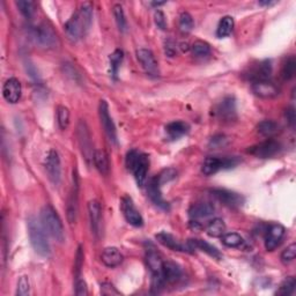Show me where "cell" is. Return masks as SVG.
<instances>
[{"label": "cell", "mask_w": 296, "mask_h": 296, "mask_svg": "<svg viewBox=\"0 0 296 296\" xmlns=\"http://www.w3.org/2000/svg\"><path fill=\"white\" fill-rule=\"evenodd\" d=\"M93 22V6L85 3L70 17L64 26L65 33L71 41H78L85 36Z\"/></svg>", "instance_id": "1"}, {"label": "cell", "mask_w": 296, "mask_h": 296, "mask_svg": "<svg viewBox=\"0 0 296 296\" xmlns=\"http://www.w3.org/2000/svg\"><path fill=\"white\" fill-rule=\"evenodd\" d=\"M28 234H29V240L32 243L33 249L35 253L38 254L42 257H50L51 256V249H50V243L48 241L47 232L43 228L42 223L39 224L35 218L28 219Z\"/></svg>", "instance_id": "2"}, {"label": "cell", "mask_w": 296, "mask_h": 296, "mask_svg": "<svg viewBox=\"0 0 296 296\" xmlns=\"http://www.w3.org/2000/svg\"><path fill=\"white\" fill-rule=\"evenodd\" d=\"M41 223L45 232L57 242L65 241V232L63 222L54 207L50 205L44 206L41 211Z\"/></svg>", "instance_id": "3"}, {"label": "cell", "mask_w": 296, "mask_h": 296, "mask_svg": "<svg viewBox=\"0 0 296 296\" xmlns=\"http://www.w3.org/2000/svg\"><path fill=\"white\" fill-rule=\"evenodd\" d=\"M126 167L133 174L139 187H143L147 179L149 168L148 156L146 154L135 151V149H132L126 155Z\"/></svg>", "instance_id": "4"}, {"label": "cell", "mask_w": 296, "mask_h": 296, "mask_svg": "<svg viewBox=\"0 0 296 296\" xmlns=\"http://www.w3.org/2000/svg\"><path fill=\"white\" fill-rule=\"evenodd\" d=\"M29 38L43 49H55L58 45V37L56 33L45 24L37 26H30L28 28Z\"/></svg>", "instance_id": "5"}, {"label": "cell", "mask_w": 296, "mask_h": 296, "mask_svg": "<svg viewBox=\"0 0 296 296\" xmlns=\"http://www.w3.org/2000/svg\"><path fill=\"white\" fill-rule=\"evenodd\" d=\"M240 162L236 157H216V156H209L205 158L204 163L201 166L202 174L206 176L214 175L216 172L222 169H229L234 168L237 163Z\"/></svg>", "instance_id": "6"}, {"label": "cell", "mask_w": 296, "mask_h": 296, "mask_svg": "<svg viewBox=\"0 0 296 296\" xmlns=\"http://www.w3.org/2000/svg\"><path fill=\"white\" fill-rule=\"evenodd\" d=\"M44 168H45L48 178L54 185H59L61 180V165L59 154L55 149H50L44 158Z\"/></svg>", "instance_id": "7"}, {"label": "cell", "mask_w": 296, "mask_h": 296, "mask_svg": "<svg viewBox=\"0 0 296 296\" xmlns=\"http://www.w3.org/2000/svg\"><path fill=\"white\" fill-rule=\"evenodd\" d=\"M77 136H78V143H79V146H80L82 155L83 157H85V160L88 165H90V162H93V155H94L95 151H93L90 133H89V130H88L86 122H83V121L79 122Z\"/></svg>", "instance_id": "8"}, {"label": "cell", "mask_w": 296, "mask_h": 296, "mask_svg": "<svg viewBox=\"0 0 296 296\" xmlns=\"http://www.w3.org/2000/svg\"><path fill=\"white\" fill-rule=\"evenodd\" d=\"M212 194L216 200L231 209H237L244 204V198L240 193H236L227 189H213Z\"/></svg>", "instance_id": "9"}, {"label": "cell", "mask_w": 296, "mask_h": 296, "mask_svg": "<svg viewBox=\"0 0 296 296\" xmlns=\"http://www.w3.org/2000/svg\"><path fill=\"white\" fill-rule=\"evenodd\" d=\"M99 115H100V121L102 124L103 130L107 134L110 143L117 144V131L116 126L113 124V121L111 116L109 113V107L108 103L105 101H101L100 108H99Z\"/></svg>", "instance_id": "10"}, {"label": "cell", "mask_w": 296, "mask_h": 296, "mask_svg": "<svg viewBox=\"0 0 296 296\" xmlns=\"http://www.w3.org/2000/svg\"><path fill=\"white\" fill-rule=\"evenodd\" d=\"M280 151V144L277 140L268 139L263 143H259L255 146H251L248 149V153L260 158H268L275 156Z\"/></svg>", "instance_id": "11"}, {"label": "cell", "mask_w": 296, "mask_h": 296, "mask_svg": "<svg viewBox=\"0 0 296 296\" xmlns=\"http://www.w3.org/2000/svg\"><path fill=\"white\" fill-rule=\"evenodd\" d=\"M136 59L141 64V67L148 76H158V64L153 52L148 49H139L136 50Z\"/></svg>", "instance_id": "12"}, {"label": "cell", "mask_w": 296, "mask_h": 296, "mask_svg": "<svg viewBox=\"0 0 296 296\" xmlns=\"http://www.w3.org/2000/svg\"><path fill=\"white\" fill-rule=\"evenodd\" d=\"M122 212L124 214L125 220L133 227H141L144 224V219L140 212L136 210L133 201L130 197H124L122 199Z\"/></svg>", "instance_id": "13"}, {"label": "cell", "mask_w": 296, "mask_h": 296, "mask_svg": "<svg viewBox=\"0 0 296 296\" xmlns=\"http://www.w3.org/2000/svg\"><path fill=\"white\" fill-rule=\"evenodd\" d=\"M286 234V229L282 224L275 223L268 227L266 232V236H265V248L267 251L276 250L278 246L280 245Z\"/></svg>", "instance_id": "14"}, {"label": "cell", "mask_w": 296, "mask_h": 296, "mask_svg": "<svg viewBox=\"0 0 296 296\" xmlns=\"http://www.w3.org/2000/svg\"><path fill=\"white\" fill-rule=\"evenodd\" d=\"M88 214H89L90 229L95 237H99L102 229V209L97 200H90L88 202Z\"/></svg>", "instance_id": "15"}, {"label": "cell", "mask_w": 296, "mask_h": 296, "mask_svg": "<svg viewBox=\"0 0 296 296\" xmlns=\"http://www.w3.org/2000/svg\"><path fill=\"white\" fill-rule=\"evenodd\" d=\"M22 94L21 83L15 78H10L3 86V96L8 103L15 104L19 102Z\"/></svg>", "instance_id": "16"}, {"label": "cell", "mask_w": 296, "mask_h": 296, "mask_svg": "<svg viewBox=\"0 0 296 296\" xmlns=\"http://www.w3.org/2000/svg\"><path fill=\"white\" fill-rule=\"evenodd\" d=\"M155 237L158 243H161L163 246H166V248L170 249L172 251H179V253H192V250L189 246V244L187 245L182 244L177 238L172 236L169 233L161 232V233H158Z\"/></svg>", "instance_id": "17"}, {"label": "cell", "mask_w": 296, "mask_h": 296, "mask_svg": "<svg viewBox=\"0 0 296 296\" xmlns=\"http://www.w3.org/2000/svg\"><path fill=\"white\" fill-rule=\"evenodd\" d=\"M251 88H253L255 94L262 99H272L279 94V88L268 80L255 81Z\"/></svg>", "instance_id": "18"}, {"label": "cell", "mask_w": 296, "mask_h": 296, "mask_svg": "<svg viewBox=\"0 0 296 296\" xmlns=\"http://www.w3.org/2000/svg\"><path fill=\"white\" fill-rule=\"evenodd\" d=\"M78 192H79V183H78V175L76 174L73 175V187L67 201V219L70 221V223H74L77 221Z\"/></svg>", "instance_id": "19"}, {"label": "cell", "mask_w": 296, "mask_h": 296, "mask_svg": "<svg viewBox=\"0 0 296 296\" xmlns=\"http://www.w3.org/2000/svg\"><path fill=\"white\" fill-rule=\"evenodd\" d=\"M147 193L148 197L151 198V200L155 204L156 206L160 207L162 210H168L169 209V205L168 202L163 199L162 193H161V185L158 183L157 177H154L147 185Z\"/></svg>", "instance_id": "20"}, {"label": "cell", "mask_w": 296, "mask_h": 296, "mask_svg": "<svg viewBox=\"0 0 296 296\" xmlns=\"http://www.w3.org/2000/svg\"><path fill=\"white\" fill-rule=\"evenodd\" d=\"M182 268L174 262H163L162 276L166 284H175L182 278Z\"/></svg>", "instance_id": "21"}, {"label": "cell", "mask_w": 296, "mask_h": 296, "mask_svg": "<svg viewBox=\"0 0 296 296\" xmlns=\"http://www.w3.org/2000/svg\"><path fill=\"white\" fill-rule=\"evenodd\" d=\"M101 259H102V263L108 267H117L118 265H121L124 260V257L119 249L115 248V246H109V248H105L101 256Z\"/></svg>", "instance_id": "22"}, {"label": "cell", "mask_w": 296, "mask_h": 296, "mask_svg": "<svg viewBox=\"0 0 296 296\" xmlns=\"http://www.w3.org/2000/svg\"><path fill=\"white\" fill-rule=\"evenodd\" d=\"M219 116L223 119H233L236 115V103L234 97H226L221 101L216 109Z\"/></svg>", "instance_id": "23"}, {"label": "cell", "mask_w": 296, "mask_h": 296, "mask_svg": "<svg viewBox=\"0 0 296 296\" xmlns=\"http://www.w3.org/2000/svg\"><path fill=\"white\" fill-rule=\"evenodd\" d=\"M188 244H189L190 248H191V250L198 249V250L202 251V253L207 254V255L211 256V257H213V258L221 259V257H222V256H221L220 251L216 249L214 245L210 244V243H207L206 241H202V240H190L188 242Z\"/></svg>", "instance_id": "24"}, {"label": "cell", "mask_w": 296, "mask_h": 296, "mask_svg": "<svg viewBox=\"0 0 296 296\" xmlns=\"http://www.w3.org/2000/svg\"><path fill=\"white\" fill-rule=\"evenodd\" d=\"M146 263L151 271L152 276H160L162 275V267H163V260L161 256L158 255L156 251L148 250L146 254Z\"/></svg>", "instance_id": "25"}, {"label": "cell", "mask_w": 296, "mask_h": 296, "mask_svg": "<svg viewBox=\"0 0 296 296\" xmlns=\"http://www.w3.org/2000/svg\"><path fill=\"white\" fill-rule=\"evenodd\" d=\"M214 213V206L210 202H198L189 210V214L192 219H204Z\"/></svg>", "instance_id": "26"}, {"label": "cell", "mask_w": 296, "mask_h": 296, "mask_svg": "<svg viewBox=\"0 0 296 296\" xmlns=\"http://www.w3.org/2000/svg\"><path fill=\"white\" fill-rule=\"evenodd\" d=\"M93 162H94L95 168L101 172V174L108 175L110 167L107 153L102 151V149H96L94 152V155H93Z\"/></svg>", "instance_id": "27"}, {"label": "cell", "mask_w": 296, "mask_h": 296, "mask_svg": "<svg viewBox=\"0 0 296 296\" xmlns=\"http://www.w3.org/2000/svg\"><path fill=\"white\" fill-rule=\"evenodd\" d=\"M190 130L189 125L184 122H172L170 124H168L166 126V131L168 135L170 136L171 139H178L180 136H183L184 134H187Z\"/></svg>", "instance_id": "28"}, {"label": "cell", "mask_w": 296, "mask_h": 296, "mask_svg": "<svg viewBox=\"0 0 296 296\" xmlns=\"http://www.w3.org/2000/svg\"><path fill=\"white\" fill-rule=\"evenodd\" d=\"M207 235L211 237H221L226 233V224H224L223 220L220 218H215L206 227Z\"/></svg>", "instance_id": "29"}, {"label": "cell", "mask_w": 296, "mask_h": 296, "mask_svg": "<svg viewBox=\"0 0 296 296\" xmlns=\"http://www.w3.org/2000/svg\"><path fill=\"white\" fill-rule=\"evenodd\" d=\"M271 72H272L271 63H269L268 60H265L253 71L251 78L254 79V82L260 80H267V78L271 76Z\"/></svg>", "instance_id": "30"}, {"label": "cell", "mask_w": 296, "mask_h": 296, "mask_svg": "<svg viewBox=\"0 0 296 296\" xmlns=\"http://www.w3.org/2000/svg\"><path fill=\"white\" fill-rule=\"evenodd\" d=\"M234 29V19L232 16H223L222 19L220 20L218 29H216V36L219 38L227 37L232 34Z\"/></svg>", "instance_id": "31"}, {"label": "cell", "mask_w": 296, "mask_h": 296, "mask_svg": "<svg viewBox=\"0 0 296 296\" xmlns=\"http://www.w3.org/2000/svg\"><path fill=\"white\" fill-rule=\"evenodd\" d=\"M258 132L264 136H272L279 131V124L275 121H263L258 124Z\"/></svg>", "instance_id": "32"}, {"label": "cell", "mask_w": 296, "mask_h": 296, "mask_svg": "<svg viewBox=\"0 0 296 296\" xmlns=\"http://www.w3.org/2000/svg\"><path fill=\"white\" fill-rule=\"evenodd\" d=\"M221 241L228 248H238V246H241L244 243L243 237L237 233H224L221 236Z\"/></svg>", "instance_id": "33"}, {"label": "cell", "mask_w": 296, "mask_h": 296, "mask_svg": "<svg viewBox=\"0 0 296 296\" xmlns=\"http://www.w3.org/2000/svg\"><path fill=\"white\" fill-rule=\"evenodd\" d=\"M112 12H113V16H115V20H116L118 29L121 30L122 33H125L127 29V21H126L125 13H124V10H123L122 5H119V4L115 5L112 8Z\"/></svg>", "instance_id": "34"}, {"label": "cell", "mask_w": 296, "mask_h": 296, "mask_svg": "<svg viewBox=\"0 0 296 296\" xmlns=\"http://www.w3.org/2000/svg\"><path fill=\"white\" fill-rule=\"evenodd\" d=\"M192 54L198 57V58H205L211 55V47L209 43L204 41H197L192 44L191 47Z\"/></svg>", "instance_id": "35"}, {"label": "cell", "mask_w": 296, "mask_h": 296, "mask_svg": "<svg viewBox=\"0 0 296 296\" xmlns=\"http://www.w3.org/2000/svg\"><path fill=\"white\" fill-rule=\"evenodd\" d=\"M295 72H296V60L295 57L291 56L289 58L286 59L284 66H282L281 71L282 78H284L285 80H290L291 78H294Z\"/></svg>", "instance_id": "36"}, {"label": "cell", "mask_w": 296, "mask_h": 296, "mask_svg": "<svg viewBox=\"0 0 296 296\" xmlns=\"http://www.w3.org/2000/svg\"><path fill=\"white\" fill-rule=\"evenodd\" d=\"M16 6L19 11L26 19H32L35 14V4L29 0H19L16 2Z\"/></svg>", "instance_id": "37"}, {"label": "cell", "mask_w": 296, "mask_h": 296, "mask_svg": "<svg viewBox=\"0 0 296 296\" xmlns=\"http://www.w3.org/2000/svg\"><path fill=\"white\" fill-rule=\"evenodd\" d=\"M123 57H124V54H123L122 50H115L111 55H110V69H111V74L113 78L117 77L118 70L121 67V64L123 61Z\"/></svg>", "instance_id": "38"}, {"label": "cell", "mask_w": 296, "mask_h": 296, "mask_svg": "<svg viewBox=\"0 0 296 296\" xmlns=\"http://www.w3.org/2000/svg\"><path fill=\"white\" fill-rule=\"evenodd\" d=\"M296 286V280L294 277H287L286 279L281 282L279 289L277 290V295L288 296L293 293Z\"/></svg>", "instance_id": "39"}, {"label": "cell", "mask_w": 296, "mask_h": 296, "mask_svg": "<svg viewBox=\"0 0 296 296\" xmlns=\"http://www.w3.org/2000/svg\"><path fill=\"white\" fill-rule=\"evenodd\" d=\"M57 121L61 130H66L70 125V110L64 105H59L57 109Z\"/></svg>", "instance_id": "40"}, {"label": "cell", "mask_w": 296, "mask_h": 296, "mask_svg": "<svg viewBox=\"0 0 296 296\" xmlns=\"http://www.w3.org/2000/svg\"><path fill=\"white\" fill-rule=\"evenodd\" d=\"M194 27V21L191 14H189L188 12H183L179 16V29L182 33L188 34L191 32Z\"/></svg>", "instance_id": "41"}, {"label": "cell", "mask_w": 296, "mask_h": 296, "mask_svg": "<svg viewBox=\"0 0 296 296\" xmlns=\"http://www.w3.org/2000/svg\"><path fill=\"white\" fill-rule=\"evenodd\" d=\"M30 291V282L28 277L22 276L19 281H17V287H16V295L17 296H26L28 295Z\"/></svg>", "instance_id": "42"}, {"label": "cell", "mask_w": 296, "mask_h": 296, "mask_svg": "<svg viewBox=\"0 0 296 296\" xmlns=\"http://www.w3.org/2000/svg\"><path fill=\"white\" fill-rule=\"evenodd\" d=\"M296 256V244L295 243H291L289 246L282 251L281 254V262L284 264H289L293 262Z\"/></svg>", "instance_id": "43"}, {"label": "cell", "mask_w": 296, "mask_h": 296, "mask_svg": "<svg viewBox=\"0 0 296 296\" xmlns=\"http://www.w3.org/2000/svg\"><path fill=\"white\" fill-rule=\"evenodd\" d=\"M176 174H177V172H176L174 168H168V169L163 170L160 175L156 176V177L158 183H160V185H162L174 179L176 177Z\"/></svg>", "instance_id": "44"}, {"label": "cell", "mask_w": 296, "mask_h": 296, "mask_svg": "<svg viewBox=\"0 0 296 296\" xmlns=\"http://www.w3.org/2000/svg\"><path fill=\"white\" fill-rule=\"evenodd\" d=\"M154 20H155V25L157 26V28H160L161 30H165L167 28V21L163 12L156 11L155 14H154Z\"/></svg>", "instance_id": "45"}, {"label": "cell", "mask_w": 296, "mask_h": 296, "mask_svg": "<svg viewBox=\"0 0 296 296\" xmlns=\"http://www.w3.org/2000/svg\"><path fill=\"white\" fill-rule=\"evenodd\" d=\"M101 293L103 295H118L119 291L115 288L111 284H109V282H103V284L101 285Z\"/></svg>", "instance_id": "46"}, {"label": "cell", "mask_w": 296, "mask_h": 296, "mask_svg": "<svg viewBox=\"0 0 296 296\" xmlns=\"http://www.w3.org/2000/svg\"><path fill=\"white\" fill-rule=\"evenodd\" d=\"M76 294L78 296H83V295L88 294L87 284L83 279H78L77 284H76Z\"/></svg>", "instance_id": "47"}, {"label": "cell", "mask_w": 296, "mask_h": 296, "mask_svg": "<svg viewBox=\"0 0 296 296\" xmlns=\"http://www.w3.org/2000/svg\"><path fill=\"white\" fill-rule=\"evenodd\" d=\"M286 118H287V121L289 122V124L291 126H294L296 116H295V109L293 107H290L286 110Z\"/></svg>", "instance_id": "48"}, {"label": "cell", "mask_w": 296, "mask_h": 296, "mask_svg": "<svg viewBox=\"0 0 296 296\" xmlns=\"http://www.w3.org/2000/svg\"><path fill=\"white\" fill-rule=\"evenodd\" d=\"M175 52H176L175 44L171 41H168L166 44V54L169 57H172V56H175Z\"/></svg>", "instance_id": "49"}, {"label": "cell", "mask_w": 296, "mask_h": 296, "mask_svg": "<svg viewBox=\"0 0 296 296\" xmlns=\"http://www.w3.org/2000/svg\"><path fill=\"white\" fill-rule=\"evenodd\" d=\"M277 2H267V0H265V2H259V5H262V6H271V5H275Z\"/></svg>", "instance_id": "50"}, {"label": "cell", "mask_w": 296, "mask_h": 296, "mask_svg": "<svg viewBox=\"0 0 296 296\" xmlns=\"http://www.w3.org/2000/svg\"><path fill=\"white\" fill-rule=\"evenodd\" d=\"M180 49H182L183 51H188L189 50L188 43H182V44H180Z\"/></svg>", "instance_id": "51"}, {"label": "cell", "mask_w": 296, "mask_h": 296, "mask_svg": "<svg viewBox=\"0 0 296 296\" xmlns=\"http://www.w3.org/2000/svg\"><path fill=\"white\" fill-rule=\"evenodd\" d=\"M166 3H152V5L153 6H156V7H158V6H162V5H165Z\"/></svg>", "instance_id": "52"}]
</instances>
